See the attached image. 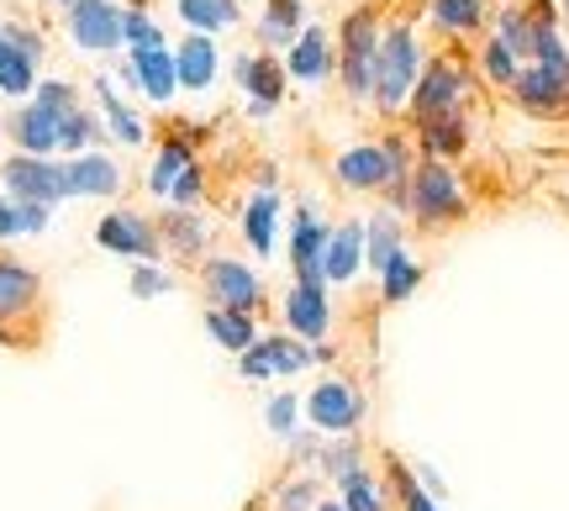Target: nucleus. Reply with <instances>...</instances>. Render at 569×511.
Returning <instances> with one entry per match:
<instances>
[{
  "label": "nucleus",
  "instance_id": "nucleus-26",
  "mask_svg": "<svg viewBox=\"0 0 569 511\" xmlns=\"http://www.w3.org/2000/svg\"><path fill=\"white\" fill-rule=\"evenodd\" d=\"M306 32V6L301 0H264V17H259V38L264 48H296V38Z\"/></svg>",
  "mask_w": 569,
  "mask_h": 511
},
{
  "label": "nucleus",
  "instance_id": "nucleus-48",
  "mask_svg": "<svg viewBox=\"0 0 569 511\" xmlns=\"http://www.w3.org/2000/svg\"><path fill=\"white\" fill-rule=\"evenodd\" d=\"M317 511H348L343 501H317Z\"/></svg>",
  "mask_w": 569,
  "mask_h": 511
},
{
  "label": "nucleus",
  "instance_id": "nucleus-50",
  "mask_svg": "<svg viewBox=\"0 0 569 511\" xmlns=\"http://www.w3.org/2000/svg\"><path fill=\"white\" fill-rule=\"evenodd\" d=\"M53 6H74V0H53Z\"/></svg>",
  "mask_w": 569,
  "mask_h": 511
},
{
  "label": "nucleus",
  "instance_id": "nucleus-5",
  "mask_svg": "<svg viewBox=\"0 0 569 511\" xmlns=\"http://www.w3.org/2000/svg\"><path fill=\"white\" fill-rule=\"evenodd\" d=\"M306 417L322 438H343V432H359L365 422V390L343 380V374H327L322 385H311L306 395Z\"/></svg>",
  "mask_w": 569,
  "mask_h": 511
},
{
  "label": "nucleus",
  "instance_id": "nucleus-27",
  "mask_svg": "<svg viewBox=\"0 0 569 511\" xmlns=\"http://www.w3.org/2000/svg\"><path fill=\"white\" fill-rule=\"evenodd\" d=\"M422 280H427L422 259H417L411 248H401V253L380 269V301H386V307H401V301H411V295L422 290Z\"/></svg>",
  "mask_w": 569,
  "mask_h": 511
},
{
  "label": "nucleus",
  "instance_id": "nucleus-45",
  "mask_svg": "<svg viewBox=\"0 0 569 511\" xmlns=\"http://www.w3.org/2000/svg\"><path fill=\"white\" fill-rule=\"evenodd\" d=\"M296 411H301V401H296L290 390H284V395H274V401L264 407L269 432H280V438H290V432H296Z\"/></svg>",
  "mask_w": 569,
  "mask_h": 511
},
{
  "label": "nucleus",
  "instance_id": "nucleus-36",
  "mask_svg": "<svg viewBox=\"0 0 569 511\" xmlns=\"http://www.w3.org/2000/svg\"><path fill=\"white\" fill-rule=\"evenodd\" d=\"M338 501L348 511H390V491L369 470H353L348 480H338Z\"/></svg>",
  "mask_w": 569,
  "mask_h": 511
},
{
  "label": "nucleus",
  "instance_id": "nucleus-4",
  "mask_svg": "<svg viewBox=\"0 0 569 511\" xmlns=\"http://www.w3.org/2000/svg\"><path fill=\"white\" fill-rule=\"evenodd\" d=\"M469 84H475V69H469L459 53H432V59L422 63V80H417V90H411V101H407L411 127L427 122V117L465 111Z\"/></svg>",
  "mask_w": 569,
  "mask_h": 511
},
{
  "label": "nucleus",
  "instance_id": "nucleus-33",
  "mask_svg": "<svg viewBox=\"0 0 569 511\" xmlns=\"http://www.w3.org/2000/svg\"><path fill=\"white\" fill-rule=\"evenodd\" d=\"M196 164V159H190V143H184V138H163L159 143V159H153V164H148V196H169V190H174V180H180L184 169Z\"/></svg>",
  "mask_w": 569,
  "mask_h": 511
},
{
  "label": "nucleus",
  "instance_id": "nucleus-41",
  "mask_svg": "<svg viewBox=\"0 0 569 511\" xmlns=\"http://www.w3.org/2000/svg\"><path fill=\"white\" fill-rule=\"evenodd\" d=\"M127 48H169L163 42V27L142 6H127Z\"/></svg>",
  "mask_w": 569,
  "mask_h": 511
},
{
  "label": "nucleus",
  "instance_id": "nucleus-9",
  "mask_svg": "<svg viewBox=\"0 0 569 511\" xmlns=\"http://www.w3.org/2000/svg\"><path fill=\"white\" fill-rule=\"evenodd\" d=\"M538 122H565L569 117V69H549V63H522L517 84L507 90Z\"/></svg>",
  "mask_w": 569,
  "mask_h": 511
},
{
  "label": "nucleus",
  "instance_id": "nucleus-20",
  "mask_svg": "<svg viewBox=\"0 0 569 511\" xmlns=\"http://www.w3.org/2000/svg\"><path fill=\"white\" fill-rule=\"evenodd\" d=\"M365 269V222H343L332 227L327 238V253H322V274L327 285H353Z\"/></svg>",
  "mask_w": 569,
  "mask_h": 511
},
{
  "label": "nucleus",
  "instance_id": "nucleus-7",
  "mask_svg": "<svg viewBox=\"0 0 569 511\" xmlns=\"http://www.w3.org/2000/svg\"><path fill=\"white\" fill-rule=\"evenodd\" d=\"M201 290L211 307L227 311H253L264 307V280L243 264V259H201Z\"/></svg>",
  "mask_w": 569,
  "mask_h": 511
},
{
  "label": "nucleus",
  "instance_id": "nucleus-46",
  "mask_svg": "<svg viewBox=\"0 0 569 511\" xmlns=\"http://www.w3.org/2000/svg\"><path fill=\"white\" fill-rule=\"evenodd\" d=\"M201 196H206V169H201V164H190V169L180 174V180H174L169 201H174V206H196Z\"/></svg>",
  "mask_w": 569,
  "mask_h": 511
},
{
  "label": "nucleus",
  "instance_id": "nucleus-42",
  "mask_svg": "<svg viewBox=\"0 0 569 511\" xmlns=\"http://www.w3.org/2000/svg\"><path fill=\"white\" fill-rule=\"evenodd\" d=\"M32 101L48 106L53 117H69V111H80V96H74V84H63V80H42L38 90H32Z\"/></svg>",
  "mask_w": 569,
  "mask_h": 511
},
{
  "label": "nucleus",
  "instance_id": "nucleus-19",
  "mask_svg": "<svg viewBox=\"0 0 569 511\" xmlns=\"http://www.w3.org/2000/svg\"><path fill=\"white\" fill-rule=\"evenodd\" d=\"M63 169V196H117L122 190V169L117 159H106V153H74Z\"/></svg>",
  "mask_w": 569,
  "mask_h": 511
},
{
  "label": "nucleus",
  "instance_id": "nucleus-35",
  "mask_svg": "<svg viewBox=\"0 0 569 511\" xmlns=\"http://www.w3.org/2000/svg\"><path fill=\"white\" fill-rule=\"evenodd\" d=\"M48 211L53 206H38V201H17L0 190V238H27V232H42L48 227Z\"/></svg>",
  "mask_w": 569,
  "mask_h": 511
},
{
  "label": "nucleus",
  "instance_id": "nucleus-15",
  "mask_svg": "<svg viewBox=\"0 0 569 511\" xmlns=\"http://www.w3.org/2000/svg\"><path fill=\"white\" fill-rule=\"evenodd\" d=\"M38 301H42V274L0 253V338H11V322L32 317Z\"/></svg>",
  "mask_w": 569,
  "mask_h": 511
},
{
  "label": "nucleus",
  "instance_id": "nucleus-21",
  "mask_svg": "<svg viewBox=\"0 0 569 511\" xmlns=\"http://www.w3.org/2000/svg\"><path fill=\"white\" fill-rule=\"evenodd\" d=\"M401 248H407V222H401V211H390V206L369 211V222H365V269L369 274H380Z\"/></svg>",
  "mask_w": 569,
  "mask_h": 511
},
{
  "label": "nucleus",
  "instance_id": "nucleus-32",
  "mask_svg": "<svg viewBox=\"0 0 569 511\" xmlns=\"http://www.w3.org/2000/svg\"><path fill=\"white\" fill-rule=\"evenodd\" d=\"M180 17L190 32H227V27H238L243 21V6L238 0H180Z\"/></svg>",
  "mask_w": 569,
  "mask_h": 511
},
{
  "label": "nucleus",
  "instance_id": "nucleus-24",
  "mask_svg": "<svg viewBox=\"0 0 569 511\" xmlns=\"http://www.w3.org/2000/svg\"><path fill=\"white\" fill-rule=\"evenodd\" d=\"M174 69H180V90H211V80H217V42L206 32H190L174 48Z\"/></svg>",
  "mask_w": 569,
  "mask_h": 511
},
{
  "label": "nucleus",
  "instance_id": "nucleus-37",
  "mask_svg": "<svg viewBox=\"0 0 569 511\" xmlns=\"http://www.w3.org/2000/svg\"><path fill=\"white\" fill-rule=\"evenodd\" d=\"M317 470H322L327 480H348L353 470H365V449H359V438H353V432L327 438L322 453H317Z\"/></svg>",
  "mask_w": 569,
  "mask_h": 511
},
{
  "label": "nucleus",
  "instance_id": "nucleus-12",
  "mask_svg": "<svg viewBox=\"0 0 569 511\" xmlns=\"http://www.w3.org/2000/svg\"><path fill=\"white\" fill-rule=\"evenodd\" d=\"M238 364H243L248 380H274V374H301V369H311L317 359H311V348L296 343V338H284V332H274V338L259 332V343L248 348V353H238Z\"/></svg>",
  "mask_w": 569,
  "mask_h": 511
},
{
  "label": "nucleus",
  "instance_id": "nucleus-11",
  "mask_svg": "<svg viewBox=\"0 0 569 511\" xmlns=\"http://www.w3.org/2000/svg\"><path fill=\"white\" fill-rule=\"evenodd\" d=\"M327 238H332V227L311 206H301L296 222H290V269H296V285H327V274H322Z\"/></svg>",
  "mask_w": 569,
  "mask_h": 511
},
{
  "label": "nucleus",
  "instance_id": "nucleus-17",
  "mask_svg": "<svg viewBox=\"0 0 569 511\" xmlns=\"http://www.w3.org/2000/svg\"><path fill=\"white\" fill-rule=\"evenodd\" d=\"M284 328L306 338V343H322L327 328H332V301H327V285H290L284 290Z\"/></svg>",
  "mask_w": 569,
  "mask_h": 511
},
{
  "label": "nucleus",
  "instance_id": "nucleus-49",
  "mask_svg": "<svg viewBox=\"0 0 569 511\" xmlns=\"http://www.w3.org/2000/svg\"><path fill=\"white\" fill-rule=\"evenodd\" d=\"M559 21H565V32H569V0H559Z\"/></svg>",
  "mask_w": 569,
  "mask_h": 511
},
{
  "label": "nucleus",
  "instance_id": "nucleus-8",
  "mask_svg": "<svg viewBox=\"0 0 569 511\" xmlns=\"http://www.w3.org/2000/svg\"><path fill=\"white\" fill-rule=\"evenodd\" d=\"M69 38L80 53H117V48H127V11L117 0H74Z\"/></svg>",
  "mask_w": 569,
  "mask_h": 511
},
{
  "label": "nucleus",
  "instance_id": "nucleus-14",
  "mask_svg": "<svg viewBox=\"0 0 569 511\" xmlns=\"http://www.w3.org/2000/svg\"><path fill=\"white\" fill-rule=\"evenodd\" d=\"M127 80L138 84L153 106H169L180 96V69H174V48H127Z\"/></svg>",
  "mask_w": 569,
  "mask_h": 511
},
{
  "label": "nucleus",
  "instance_id": "nucleus-3",
  "mask_svg": "<svg viewBox=\"0 0 569 511\" xmlns=\"http://www.w3.org/2000/svg\"><path fill=\"white\" fill-rule=\"evenodd\" d=\"M380 38H386V21H380L375 6L348 11L343 27H338V80H343V96L353 106L375 101V53H380Z\"/></svg>",
  "mask_w": 569,
  "mask_h": 511
},
{
  "label": "nucleus",
  "instance_id": "nucleus-40",
  "mask_svg": "<svg viewBox=\"0 0 569 511\" xmlns=\"http://www.w3.org/2000/svg\"><path fill=\"white\" fill-rule=\"evenodd\" d=\"M106 132H101V122H96V117H90V111H69V117H63L59 122V148L63 153H69V159H74V153H84V148L90 143H101Z\"/></svg>",
  "mask_w": 569,
  "mask_h": 511
},
{
  "label": "nucleus",
  "instance_id": "nucleus-44",
  "mask_svg": "<svg viewBox=\"0 0 569 511\" xmlns=\"http://www.w3.org/2000/svg\"><path fill=\"white\" fill-rule=\"evenodd\" d=\"M169 290H174V280H169L159 264L132 269V295H138V301H153V295H169Z\"/></svg>",
  "mask_w": 569,
  "mask_h": 511
},
{
  "label": "nucleus",
  "instance_id": "nucleus-10",
  "mask_svg": "<svg viewBox=\"0 0 569 511\" xmlns=\"http://www.w3.org/2000/svg\"><path fill=\"white\" fill-rule=\"evenodd\" d=\"M0 190L17 196V201L53 206V201H63V169L38 159V153H17V159H6V169H0Z\"/></svg>",
  "mask_w": 569,
  "mask_h": 511
},
{
  "label": "nucleus",
  "instance_id": "nucleus-28",
  "mask_svg": "<svg viewBox=\"0 0 569 511\" xmlns=\"http://www.w3.org/2000/svg\"><path fill=\"white\" fill-rule=\"evenodd\" d=\"M386 485L401 511H443V501L427 491L422 480H417V470H411L407 459H396V453H386Z\"/></svg>",
  "mask_w": 569,
  "mask_h": 511
},
{
  "label": "nucleus",
  "instance_id": "nucleus-18",
  "mask_svg": "<svg viewBox=\"0 0 569 511\" xmlns=\"http://www.w3.org/2000/svg\"><path fill=\"white\" fill-rule=\"evenodd\" d=\"M411 132H417V153H422V159L453 164V159H465V153H469V111L427 117V122H417Z\"/></svg>",
  "mask_w": 569,
  "mask_h": 511
},
{
  "label": "nucleus",
  "instance_id": "nucleus-47",
  "mask_svg": "<svg viewBox=\"0 0 569 511\" xmlns=\"http://www.w3.org/2000/svg\"><path fill=\"white\" fill-rule=\"evenodd\" d=\"M0 32H6V38L17 42L21 53H27V59H38V63H42V38H38V32H27V27H17V21H11V27H0Z\"/></svg>",
  "mask_w": 569,
  "mask_h": 511
},
{
  "label": "nucleus",
  "instance_id": "nucleus-22",
  "mask_svg": "<svg viewBox=\"0 0 569 511\" xmlns=\"http://www.w3.org/2000/svg\"><path fill=\"white\" fill-rule=\"evenodd\" d=\"M59 122H63V117H53L48 106L27 101V106H17V117H11V138H17L21 153H38V159H48V153L59 148Z\"/></svg>",
  "mask_w": 569,
  "mask_h": 511
},
{
  "label": "nucleus",
  "instance_id": "nucleus-25",
  "mask_svg": "<svg viewBox=\"0 0 569 511\" xmlns=\"http://www.w3.org/2000/svg\"><path fill=\"white\" fill-rule=\"evenodd\" d=\"M427 21L443 38H475L490 21V6L486 0H427Z\"/></svg>",
  "mask_w": 569,
  "mask_h": 511
},
{
  "label": "nucleus",
  "instance_id": "nucleus-2",
  "mask_svg": "<svg viewBox=\"0 0 569 511\" xmlns=\"http://www.w3.org/2000/svg\"><path fill=\"white\" fill-rule=\"evenodd\" d=\"M407 217L417 232H448V227L469 222V190L453 164L438 159H417L407 180Z\"/></svg>",
  "mask_w": 569,
  "mask_h": 511
},
{
  "label": "nucleus",
  "instance_id": "nucleus-29",
  "mask_svg": "<svg viewBox=\"0 0 569 511\" xmlns=\"http://www.w3.org/2000/svg\"><path fill=\"white\" fill-rule=\"evenodd\" d=\"M206 332L227 348V353H248L259 343V322L248 311H227V307H206Z\"/></svg>",
  "mask_w": 569,
  "mask_h": 511
},
{
  "label": "nucleus",
  "instance_id": "nucleus-1",
  "mask_svg": "<svg viewBox=\"0 0 569 511\" xmlns=\"http://www.w3.org/2000/svg\"><path fill=\"white\" fill-rule=\"evenodd\" d=\"M422 38L411 21H386V38H380V53H375V111L380 117H401L411 101V90L422 80Z\"/></svg>",
  "mask_w": 569,
  "mask_h": 511
},
{
  "label": "nucleus",
  "instance_id": "nucleus-39",
  "mask_svg": "<svg viewBox=\"0 0 569 511\" xmlns=\"http://www.w3.org/2000/svg\"><path fill=\"white\" fill-rule=\"evenodd\" d=\"M480 74H486L496 90H511V84H517V74H522V59H517L507 42L490 32V38L480 42Z\"/></svg>",
  "mask_w": 569,
  "mask_h": 511
},
{
  "label": "nucleus",
  "instance_id": "nucleus-30",
  "mask_svg": "<svg viewBox=\"0 0 569 511\" xmlns=\"http://www.w3.org/2000/svg\"><path fill=\"white\" fill-rule=\"evenodd\" d=\"M32 90H38V59H27L17 42L0 32V96L21 101V96H32Z\"/></svg>",
  "mask_w": 569,
  "mask_h": 511
},
{
  "label": "nucleus",
  "instance_id": "nucleus-38",
  "mask_svg": "<svg viewBox=\"0 0 569 511\" xmlns=\"http://www.w3.org/2000/svg\"><path fill=\"white\" fill-rule=\"evenodd\" d=\"M496 38L507 42L522 63H532V17H528V6H522V0L496 11Z\"/></svg>",
  "mask_w": 569,
  "mask_h": 511
},
{
  "label": "nucleus",
  "instance_id": "nucleus-34",
  "mask_svg": "<svg viewBox=\"0 0 569 511\" xmlns=\"http://www.w3.org/2000/svg\"><path fill=\"white\" fill-rule=\"evenodd\" d=\"M96 90H101V111H106V127H111V138H122L127 148H138L142 138H148V127L138 122V111L117 96V84L111 80H96Z\"/></svg>",
  "mask_w": 569,
  "mask_h": 511
},
{
  "label": "nucleus",
  "instance_id": "nucleus-16",
  "mask_svg": "<svg viewBox=\"0 0 569 511\" xmlns=\"http://www.w3.org/2000/svg\"><path fill=\"white\" fill-rule=\"evenodd\" d=\"M284 74L301 84H327L338 74V42L327 38L322 27H306L301 38H296V48L284 53Z\"/></svg>",
  "mask_w": 569,
  "mask_h": 511
},
{
  "label": "nucleus",
  "instance_id": "nucleus-13",
  "mask_svg": "<svg viewBox=\"0 0 569 511\" xmlns=\"http://www.w3.org/2000/svg\"><path fill=\"white\" fill-rule=\"evenodd\" d=\"M232 74H238V90H248L253 117H269L284 101V59H274V53H238Z\"/></svg>",
  "mask_w": 569,
  "mask_h": 511
},
{
  "label": "nucleus",
  "instance_id": "nucleus-23",
  "mask_svg": "<svg viewBox=\"0 0 569 511\" xmlns=\"http://www.w3.org/2000/svg\"><path fill=\"white\" fill-rule=\"evenodd\" d=\"M159 238H163V248H169V253H180V259H201L211 227H206L190 206H174V211H163V217H159Z\"/></svg>",
  "mask_w": 569,
  "mask_h": 511
},
{
  "label": "nucleus",
  "instance_id": "nucleus-43",
  "mask_svg": "<svg viewBox=\"0 0 569 511\" xmlns=\"http://www.w3.org/2000/svg\"><path fill=\"white\" fill-rule=\"evenodd\" d=\"M317 501H322V485L306 474V480H290V485H280V511H317Z\"/></svg>",
  "mask_w": 569,
  "mask_h": 511
},
{
  "label": "nucleus",
  "instance_id": "nucleus-6",
  "mask_svg": "<svg viewBox=\"0 0 569 511\" xmlns=\"http://www.w3.org/2000/svg\"><path fill=\"white\" fill-rule=\"evenodd\" d=\"M96 243H101L106 253H117V259H138V264H159V253H163L159 222H148L132 206L106 211L101 222H96Z\"/></svg>",
  "mask_w": 569,
  "mask_h": 511
},
{
  "label": "nucleus",
  "instance_id": "nucleus-31",
  "mask_svg": "<svg viewBox=\"0 0 569 511\" xmlns=\"http://www.w3.org/2000/svg\"><path fill=\"white\" fill-rule=\"evenodd\" d=\"M274 222H280V196H274V190H259V196L243 206V238L253 253H269V248H274Z\"/></svg>",
  "mask_w": 569,
  "mask_h": 511
}]
</instances>
